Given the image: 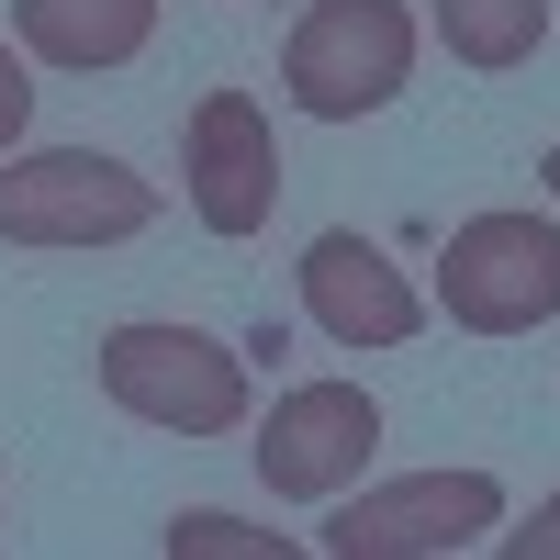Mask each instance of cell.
<instances>
[{
  "mask_svg": "<svg viewBox=\"0 0 560 560\" xmlns=\"http://www.w3.org/2000/svg\"><path fill=\"white\" fill-rule=\"evenodd\" d=\"M102 393L135 427H168V438H236L247 427V359L224 337H202V325H113Z\"/></svg>",
  "mask_w": 560,
  "mask_h": 560,
  "instance_id": "1",
  "label": "cell"
},
{
  "mask_svg": "<svg viewBox=\"0 0 560 560\" xmlns=\"http://www.w3.org/2000/svg\"><path fill=\"white\" fill-rule=\"evenodd\" d=\"M158 224L147 168H124L102 147H34L0 158V247H124Z\"/></svg>",
  "mask_w": 560,
  "mask_h": 560,
  "instance_id": "2",
  "label": "cell"
},
{
  "mask_svg": "<svg viewBox=\"0 0 560 560\" xmlns=\"http://www.w3.org/2000/svg\"><path fill=\"white\" fill-rule=\"evenodd\" d=\"M280 79L314 124H359L382 113L393 90L415 79V12L404 0H314L280 45Z\"/></svg>",
  "mask_w": 560,
  "mask_h": 560,
  "instance_id": "3",
  "label": "cell"
},
{
  "mask_svg": "<svg viewBox=\"0 0 560 560\" xmlns=\"http://www.w3.org/2000/svg\"><path fill=\"white\" fill-rule=\"evenodd\" d=\"M493 527H504L493 471H404V482H348L337 516H325V549L337 560H448V549H482Z\"/></svg>",
  "mask_w": 560,
  "mask_h": 560,
  "instance_id": "4",
  "label": "cell"
},
{
  "mask_svg": "<svg viewBox=\"0 0 560 560\" xmlns=\"http://www.w3.org/2000/svg\"><path fill=\"white\" fill-rule=\"evenodd\" d=\"M438 303L471 337H527L560 314V224L538 213H471L438 258Z\"/></svg>",
  "mask_w": 560,
  "mask_h": 560,
  "instance_id": "5",
  "label": "cell"
},
{
  "mask_svg": "<svg viewBox=\"0 0 560 560\" xmlns=\"http://www.w3.org/2000/svg\"><path fill=\"white\" fill-rule=\"evenodd\" d=\"M370 448H382V404L359 382H303V393H280L269 427H258V482L280 504H337L370 471Z\"/></svg>",
  "mask_w": 560,
  "mask_h": 560,
  "instance_id": "6",
  "label": "cell"
},
{
  "mask_svg": "<svg viewBox=\"0 0 560 560\" xmlns=\"http://www.w3.org/2000/svg\"><path fill=\"white\" fill-rule=\"evenodd\" d=\"M179 179H191V213L202 236H258L280 213V135L247 90H202L191 135H179Z\"/></svg>",
  "mask_w": 560,
  "mask_h": 560,
  "instance_id": "7",
  "label": "cell"
},
{
  "mask_svg": "<svg viewBox=\"0 0 560 560\" xmlns=\"http://www.w3.org/2000/svg\"><path fill=\"white\" fill-rule=\"evenodd\" d=\"M303 314L325 325L337 348H404L415 325H427V303H415V280L370 247V236H314L303 247Z\"/></svg>",
  "mask_w": 560,
  "mask_h": 560,
  "instance_id": "8",
  "label": "cell"
},
{
  "mask_svg": "<svg viewBox=\"0 0 560 560\" xmlns=\"http://www.w3.org/2000/svg\"><path fill=\"white\" fill-rule=\"evenodd\" d=\"M12 23L45 68H124V57H147V34H158V0H12Z\"/></svg>",
  "mask_w": 560,
  "mask_h": 560,
  "instance_id": "9",
  "label": "cell"
},
{
  "mask_svg": "<svg viewBox=\"0 0 560 560\" xmlns=\"http://www.w3.org/2000/svg\"><path fill=\"white\" fill-rule=\"evenodd\" d=\"M438 34H448V57L459 68H527L538 45H549V0H438Z\"/></svg>",
  "mask_w": 560,
  "mask_h": 560,
  "instance_id": "10",
  "label": "cell"
},
{
  "mask_svg": "<svg viewBox=\"0 0 560 560\" xmlns=\"http://www.w3.org/2000/svg\"><path fill=\"white\" fill-rule=\"evenodd\" d=\"M303 538H280V527H236V516H213V504H191V516L168 527V560H292Z\"/></svg>",
  "mask_w": 560,
  "mask_h": 560,
  "instance_id": "11",
  "label": "cell"
},
{
  "mask_svg": "<svg viewBox=\"0 0 560 560\" xmlns=\"http://www.w3.org/2000/svg\"><path fill=\"white\" fill-rule=\"evenodd\" d=\"M23 124H34V79H23V57L0 45V158L23 147Z\"/></svg>",
  "mask_w": 560,
  "mask_h": 560,
  "instance_id": "12",
  "label": "cell"
},
{
  "mask_svg": "<svg viewBox=\"0 0 560 560\" xmlns=\"http://www.w3.org/2000/svg\"><path fill=\"white\" fill-rule=\"evenodd\" d=\"M504 549H516V560H560V493L538 504V516H527V527H504Z\"/></svg>",
  "mask_w": 560,
  "mask_h": 560,
  "instance_id": "13",
  "label": "cell"
},
{
  "mask_svg": "<svg viewBox=\"0 0 560 560\" xmlns=\"http://www.w3.org/2000/svg\"><path fill=\"white\" fill-rule=\"evenodd\" d=\"M538 179H549V191H560V147H549V158H538Z\"/></svg>",
  "mask_w": 560,
  "mask_h": 560,
  "instance_id": "14",
  "label": "cell"
}]
</instances>
